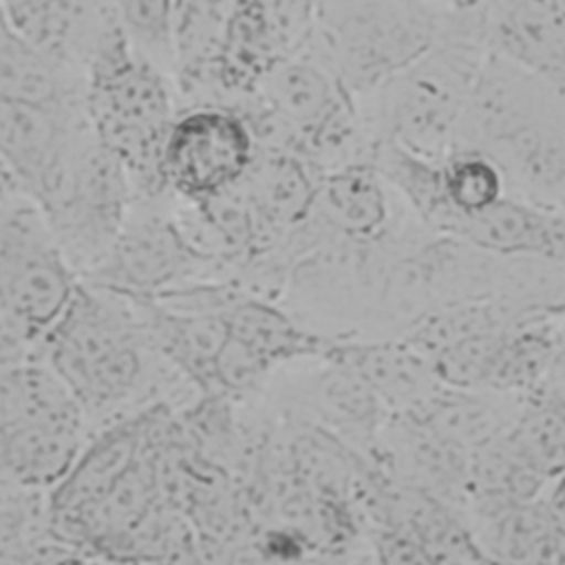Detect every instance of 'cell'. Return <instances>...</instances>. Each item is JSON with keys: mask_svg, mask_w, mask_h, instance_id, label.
<instances>
[{"mask_svg": "<svg viewBox=\"0 0 565 565\" xmlns=\"http://www.w3.org/2000/svg\"><path fill=\"white\" fill-rule=\"evenodd\" d=\"M483 38L497 60L565 86V26L556 0H488Z\"/></svg>", "mask_w": 565, "mask_h": 565, "instance_id": "15", "label": "cell"}, {"mask_svg": "<svg viewBox=\"0 0 565 565\" xmlns=\"http://www.w3.org/2000/svg\"><path fill=\"white\" fill-rule=\"evenodd\" d=\"M82 413L44 360H24L0 373V433L20 424Z\"/></svg>", "mask_w": 565, "mask_h": 565, "instance_id": "25", "label": "cell"}, {"mask_svg": "<svg viewBox=\"0 0 565 565\" xmlns=\"http://www.w3.org/2000/svg\"><path fill=\"white\" fill-rule=\"evenodd\" d=\"M360 565H375V561H373V556H369V558H364Z\"/></svg>", "mask_w": 565, "mask_h": 565, "instance_id": "36", "label": "cell"}, {"mask_svg": "<svg viewBox=\"0 0 565 565\" xmlns=\"http://www.w3.org/2000/svg\"><path fill=\"white\" fill-rule=\"evenodd\" d=\"M441 24L424 0H318L307 46L360 102L422 60Z\"/></svg>", "mask_w": 565, "mask_h": 565, "instance_id": "4", "label": "cell"}, {"mask_svg": "<svg viewBox=\"0 0 565 565\" xmlns=\"http://www.w3.org/2000/svg\"><path fill=\"white\" fill-rule=\"evenodd\" d=\"M558 205H561V207H563V210H565V199H563V201H561V203H558Z\"/></svg>", "mask_w": 565, "mask_h": 565, "instance_id": "37", "label": "cell"}, {"mask_svg": "<svg viewBox=\"0 0 565 565\" xmlns=\"http://www.w3.org/2000/svg\"><path fill=\"white\" fill-rule=\"evenodd\" d=\"M550 481L523 457L510 430L470 450L463 516L494 512L550 492Z\"/></svg>", "mask_w": 565, "mask_h": 565, "instance_id": "24", "label": "cell"}, {"mask_svg": "<svg viewBox=\"0 0 565 565\" xmlns=\"http://www.w3.org/2000/svg\"><path fill=\"white\" fill-rule=\"evenodd\" d=\"M86 117L124 166L135 199L170 194L163 148L177 117L170 75L137 51L86 73Z\"/></svg>", "mask_w": 565, "mask_h": 565, "instance_id": "5", "label": "cell"}, {"mask_svg": "<svg viewBox=\"0 0 565 565\" xmlns=\"http://www.w3.org/2000/svg\"><path fill=\"white\" fill-rule=\"evenodd\" d=\"M505 296H565V267L499 256L417 221L391 263L373 322L393 338L430 313Z\"/></svg>", "mask_w": 565, "mask_h": 565, "instance_id": "1", "label": "cell"}, {"mask_svg": "<svg viewBox=\"0 0 565 565\" xmlns=\"http://www.w3.org/2000/svg\"><path fill=\"white\" fill-rule=\"evenodd\" d=\"M256 139L232 106L199 104L177 113L163 148V179L179 201H201L236 185L256 157Z\"/></svg>", "mask_w": 565, "mask_h": 565, "instance_id": "10", "label": "cell"}, {"mask_svg": "<svg viewBox=\"0 0 565 565\" xmlns=\"http://www.w3.org/2000/svg\"><path fill=\"white\" fill-rule=\"evenodd\" d=\"M441 234L499 256L565 267V210L556 203L505 194L477 214L455 218Z\"/></svg>", "mask_w": 565, "mask_h": 565, "instance_id": "13", "label": "cell"}, {"mask_svg": "<svg viewBox=\"0 0 565 565\" xmlns=\"http://www.w3.org/2000/svg\"><path fill=\"white\" fill-rule=\"evenodd\" d=\"M26 347H29V342L0 320V373L29 360Z\"/></svg>", "mask_w": 565, "mask_h": 565, "instance_id": "31", "label": "cell"}, {"mask_svg": "<svg viewBox=\"0 0 565 565\" xmlns=\"http://www.w3.org/2000/svg\"><path fill=\"white\" fill-rule=\"evenodd\" d=\"M152 413L104 430L82 446L68 472L49 490V514L66 525L99 505L150 446Z\"/></svg>", "mask_w": 565, "mask_h": 565, "instance_id": "14", "label": "cell"}, {"mask_svg": "<svg viewBox=\"0 0 565 565\" xmlns=\"http://www.w3.org/2000/svg\"><path fill=\"white\" fill-rule=\"evenodd\" d=\"M88 124L86 104L0 102V159L35 205L55 190Z\"/></svg>", "mask_w": 565, "mask_h": 565, "instance_id": "11", "label": "cell"}, {"mask_svg": "<svg viewBox=\"0 0 565 565\" xmlns=\"http://www.w3.org/2000/svg\"><path fill=\"white\" fill-rule=\"evenodd\" d=\"M115 9L132 49L172 77L174 0H115Z\"/></svg>", "mask_w": 565, "mask_h": 565, "instance_id": "28", "label": "cell"}, {"mask_svg": "<svg viewBox=\"0 0 565 565\" xmlns=\"http://www.w3.org/2000/svg\"><path fill=\"white\" fill-rule=\"evenodd\" d=\"M375 565H444L426 545L393 527H371Z\"/></svg>", "mask_w": 565, "mask_h": 565, "instance_id": "30", "label": "cell"}, {"mask_svg": "<svg viewBox=\"0 0 565 565\" xmlns=\"http://www.w3.org/2000/svg\"><path fill=\"white\" fill-rule=\"evenodd\" d=\"M18 192H22V190L18 188L15 179L11 177V172L7 170V166H4L2 159H0V207H2L11 196H15Z\"/></svg>", "mask_w": 565, "mask_h": 565, "instance_id": "34", "label": "cell"}, {"mask_svg": "<svg viewBox=\"0 0 565 565\" xmlns=\"http://www.w3.org/2000/svg\"><path fill=\"white\" fill-rule=\"evenodd\" d=\"M510 437L550 483L561 479L565 475V395L550 391L527 395Z\"/></svg>", "mask_w": 565, "mask_h": 565, "instance_id": "26", "label": "cell"}, {"mask_svg": "<svg viewBox=\"0 0 565 565\" xmlns=\"http://www.w3.org/2000/svg\"><path fill=\"white\" fill-rule=\"evenodd\" d=\"M463 519L486 558L499 565H554L556 514L547 494Z\"/></svg>", "mask_w": 565, "mask_h": 565, "instance_id": "22", "label": "cell"}, {"mask_svg": "<svg viewBox=\"0 0 565 565\" xmlns=\"http://www.w3.org/2000/svg\"><path fill=\"white\" fill-rule=\"evenodd\" d=\"M42 347V360L82 408L128 399L143 382L154 353L135 300L82 278Z\"/></svg>", "mask_w": 565, "mask_h": 565, "instance_id": "3", "label": "cell"}, {"mask_svg": "<svg viewBox=\"0 0 565 565\" xmlns=\"http://www.w3.org/2000/svg\"><path fill=\"white\" fill-rule=\"evenodd\" d=\"M393 190L371 159L322 172L311 216L327 230L351 238H377L393 225Z\"/></svg>", "mask_w": 565, "mask_h": 565, "instance_id": "18", "label": "cell"}, {"mask_svg": "<svg viewBox=\"0 0 565 565\" xmlns=\"http://www.w3.org/2000/svg\"><path fill=\"white\" fill-rule=\"evenodd\" d=\"M0 102L77 106L86 104L79 71L35 49L9 20L0 2Z\"/></svg>", "mask_w": 565, "mask_h": 565, "instance_id": "21", "label": "cell"}, {"mask_svg": "<svg viewBox=\"0 0 565 565\" xmlns=\"http://www.w3.org/2000/svg\"><path fill=\"white\" fill-rule=\"evenodd\" d=\"M320 177L322 172L296 152L256 150L241 188L260 230V254L269 252L309 216Z\"/></svg>", "mask_w": 565, "mask_h": 565, "instance_id": "16", "label": "cell"}, {"mask_svg": "<svg viewBox=\"0 0 565 565\" xmlns=\"http://www.w3.org/2000/svg\"><path fill=\"white\" fill-rule=\"evenodd\" d=\"M525 399L527 395L497 388L439 384V388L417 411H413V415L448 441L470 452L505 435L514 426Z\"/></svg>", "mask_w": 565, "mask_h": 565, "instance_id": "20", "label": "cell"}, {"mask_svg": "<svg viewBox=\"0 0 565 565\" xmlns=\"http://www.w3.org/2000/svg\"><path fill=\"white\" fill-rule=\"evenodd\" d=\"M331 358L351 364L375 391L388 415L417 411L441 384L430 358L399 335L375 340L342 338Z\"/></svg>", "mask_w": 565, "mask_h": 565, "instance_id": "17", "label": "cell"}, {"mask_svg": "<svg viewBox=\"0 0 565 565\" xmlns=\"http://www.w3.org/2000/svg\"><path fill=\"white\" fill-rule=\"evenodd\" d=\"M490 57L483 7L466 13L444 11L435 46L369 95L373 108L358 102L369 132L373 139H391L430 159H444L459 148L472 90Z\"/></svg>", "mask_w": 565, "mask_h": 565, "instance_id": "2", "label": "cell"}, {"mask_svg": "<svg viewBox=\"0 0 565 565\" xmlns=\"http://www.w3.org/2000/svg\"><path fill=\"white\" fill-rule=\"evenodd\" d=\"M172 201V194L135 199L113 245L82 280L130 300H152L201 280H216L227 265L188 236Z\"/></svg>", "mask_w": 565, "mask_h": 565, "instance_id": "7", "label": "cell"}, {"mask_svg": "<svg viewBox=\"0 0 565 565\" xmlns=\"http://www.w3.org/2000/svg\"><path fill=\"white\" fill-rule=\"evenodd\" d=\"M77 285L42 210L24 192L11 196L0 207V320L29 344L42 340Z\"/></svg>", "mask_w": 565, "mask_h": 565, "instance_id": "8", "label": "cell"}, {"mask_svg": "<svg viewBox=\"0 0 565 565\" xmlns=\"http://www.w3.org/2000/svg\"><path fill=\"white\" fill-rule=\"evenodd\" d=\"M461 146L488 152L521 196L556 205L565 199V137L512 77L494 71V55L472 90Z\"/></svg>", "mask_w": 565, "mask_h": 565, "instance_id": "6", "label": "cell"}, {"mask_svg": "<svg viewBox=\"0 0 565 565\" xmlns=\"http://www.w3.org/2000/svg\"><path fill=\"white\" fill-rule=\"evenodd\" d=\"M236 0H174L172 82L190 106L210 104L212 68Z\"/></svg>", "mask_w": 565, "mask_h": 565, "instance_id": "23", "label": "cell"}, {"mask_svg": "<svg viewBox=\"0 0 565 565\" xmlns=\"http://www.w3.org/2000/svg\"><path fill=\"white\" fill-rule=\"evenodd\" d=\"M79 424L82 413H68L0 433V479L31 490H51L82 450Z\"/></svg>", "mask_w": 565, "mask_h": 565, "instance_id": "19", "label": "cell"}, {"mask_svg": "<svg viewBox=\"0 0 565 565\" xmlns=\"http://www.w3.org/2000/svg\"><path fill=\"white\" fill-rule=\"evenodd\" d=\"M132 201L135 190L124 166L88 124L55 190L38 207L68 263L84 278L113 245Z\"/></svg>", "mask_w": 565, "mask_h": 565, "instance_id": "9", "label": "cell"}, {"mask_svg": "<svg viewBox=\"0 0 565 565\" xmlns=\"http://www.w3.org/2000/svg\"><path fill=\"white\" fill-rule=\"evenodd\" d=\"M424 2L439 9V11L466 13V11H475V9L483 7L488 0H424Z\"/></svg>", "mask_w": 565, "mask_h": 565, "instance_id": "33", "label": "cell"}, {"mask_svg": "<svg viewBox=\"0 0 565 565\" xmlns=\"http://www.w3.org/2000/svg\"><path fill=\"white\" fill-rule=\"evenodd\" d=\"M371 461L391 479L419 488L463 510L470 452L448 441L413 413L388 415Z\"/></svg>", "mask_w": 565, "mask_h": 565, "instance_id": "12", "label": "cell"}, {"mask_svg": "<svg viewBox=\"0 0 565 565\" xmlns=\"http://www.w3.org/2000/svg\"><path fill=\"white\" fill-rule=\"evenodd\" d=\"M556 7H558V15H561V22L565 26V0H556Z\"/></svg>", "mask_w": 565, "mask_h": 565, "instance_id": "35", "label": "cell"}, {"mask_svg": "<svg viewBox=\"0 0 565 565\" xmlns=\"http://www.w3.org/2000/svg\"><path fill=\"white\" fill-rule=\"evenodd\" d=\"M448 218L439 232L468 214H477L505 196V174L499 163L479 148H455L441 159Z\"/></svg>", "mask_w": 565, "mask_h": 565, "instance_id": "27", "label": "cell"}, {"mask_svg": "<svg viewBox=\"0 0 565 565\" xmlns=\"http://www.w3.org/2000/svg\"><path fill=\"white\" fill-rule=\"evenodd\" d=\"M38 494L40 490L0 479V556L33 543L38 516L49 512Z\"/></svg>", "mask_w": 565, "mask_h": 565, "instance_id": "29", "label": "cell"}, {"mask_svg": "<svg viewBox=\"0 0 565 565\" xmlns=\"http://www.w3.org/2000/svg\"><path fill=\"white\" fill-rule=\"evenodd\" d=\"M541 391L565 395V327L561 331V338H558V344H556V351H554V358H552V364H550V371H547V377H545V384Z\"/></svg>", "mask_w": 565, "mask_h": 565, "instance_id": "32", "label": "cell"}]
</instances>
